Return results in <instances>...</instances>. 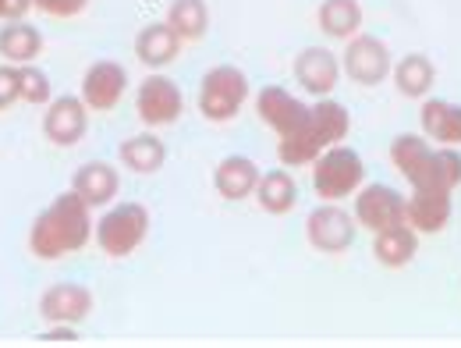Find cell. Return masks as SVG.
I'll use <instances>...</instances> for the list:
<instances>
[{"instance_id": "obj_5", "label": "cell", "mask_w": 461, "mask_h": 348, "mask_svg": "<svg viewBox=\"0 0 461 348\" xmlns=\"http://www.w3.org/2000/svg\"><path fill=\"white\" fill-rule=\"evenodd\" d=\"M249 100V78L241 68H230L221 64L213 71L203 75V86H199V111L206 121H230V117L241 111V104Z\"/></svg>"}, {"instance_id": "obj_14", "label": "cell", "mask_w": 461, "mask_h": 348, "mask_svg": "<svg viewBox=\"0 0 461 348\" xmlns=\"http://www.w3.org/2000/svg\"><path fill=\"white\" fill-rule=\"evenodd\" d=\"M294 78L305 93L312 96H330L338 89V78H341V64L330 50L323 47H305L298 58H294Z\"/></svg>"}, {"instance_id": "obj_27", "label": "cell", "mask_w": 461, "mask_h": 348, "mask_svg": "<svg viewBox=\"0 0 461 348\" xmlns=\"http://www.w3.org/2000/svg\"><path fill=\"white\" fill-rule=\"evenodd\" d=\"M18 71H22V100L32 104V107L50 104V78H47V71H40L32 64H18Z\"/></svg>"}, {"instance_id": "obj_9", "label": "cell", "mask_w": 461, "mask_h": 348, "mask_svg": "<svg viewBox=\"0 0 461 348\" xmlns=\"http://www.w3.org/2000/svg\"><path fill=\"white\" fill-rule=\"evenodd\" d=\"M135 107H139L142 124L160 128V124H174V121L181 117V111H185V96H181L177 82H171L167 75H149V78L139 86Z\"/></svg>"}, {"instance_id": "obj_17", "label": "cell", "mask_w": 461, "mask_h": 348, "mask_svg": "<svg viewBox=\"0 0 461 348\" xmlns=\"http://www.w3.org/2000/svg\"><path fill=\"white\" fill-rule=\"evenodd\" d=\"M422 132L440 146H461V107L451 100H426L422 111Z\"/></svg>"}, {"instance_id": "obj_21", "label": "cell", "mask_w": 461, "mask_h": 348, "mask_svg": "<svg viewBox=\"0 0 461 348\" xmlns=\"http://www.w3.org/2000/svg\"><path fill=\"white\" fill-rule=\"evenodd\" d=\"M415 252H419V232L411 224H398V228L373 234V256L384 267H404L415 260Z\"/></svg>"}, {"instance_id": "obj_16", "label": "cell", "mask_w": 461, "mask_h": 348, "mask_svg": "<svg viewBox=\"0 0 461 348\" xmlns=\"http://www.w3.org/2000/svg\"><path fill=\"white\" fill-rule=\"evenodd\" d=\"M213 185H217V192H221L224 199L238 203V199H245V196L256 192V185H259V168H256V160H249V157H241V153L224 157V160L217 164V171H213Z\"/></svg>"}, {"instance_id": "obj_7", "label": "cell", "mask_w": 461, "mask_h": 348, "mask_svg": "<svg viewBox=\"0 0 461 348\" xmlns=\"http://www.w3.org/2000/svg\"><path fill=\"white\" fill-rule=\"evenodd\" d=\"M355 234H358V221L348 217L341 206H316L305 221V238L316 252H327V256H338L355 245Z\"/></svg>"}, {"instance_id": "obj_3", "label": "cell", "mask_w": 461, "mask_h": 348, "mask_svg": "<svg viewBox=\"0 0 461 348\" xmlns=\"http://www.w3.org/2000/svg\"><path fill=\"white\" fill-rule=\"evenodd\" d=\"M362 157L351 146H330L312 160V188L320 199H345L362 188Z\"/></svg>"}, {"instance_id": "obj_1", "label": "cell", "mask_w": 461, "mask_h": 348, "mask_svg": "<svg viewBox=\"0 0 461 348\" xmlns=\"http://www.w3.org/2000/svg\"><path fill=\"white\" fill-rule=\"evenodd\" d=\"M89 234H93L89 203L71 188V192H60L36 217V224L29 232V249L36 260H58L68 252H78L89 242Z\"/></svg>"}, {"instance_id": "obj_19", "label": "cell", "mask_w": 461, "mask_h": 348, "mask_svg": "<svg viewBox=\"0 0 461 348\" xmlns=\"http://www.w3.org/2000/svg\"><path fill=\"white\" fill-rule=\"evenodd\" d=\"M117 171L111 164H104V160H93V164H82L78 171H75V181H71V188L89 203V206H107L111 199L117 196Z\"/></svg>"}, {"instance_id": "obj_30", "label": "cell", "mask_w": 461, "mask_h": 348, "mask_svg": "<svg viewBox=\"0 0 461 348\" xmlns=\"http://www.w3.org/2000/svg\"><path fill=\"white\" fill-rule=\"evenodd\" d=\"M32 4H36V0H0V18H4V22H18Z\"/></svg>"}, {"instance_id": "obj_29", "label": "cell", "mask_w": 461, "mask_h": 348, "mask_svg": "<svg viewBox=\"0 0 461 348\" xmlns=\"http://www.w3.org/2000/svg\"><path fill=\"white\" fill-rule=\"evenodd\" d=\"M86 4L89 0H36V7L47 11V14H54V18H71V14L86 11Z\"/></svg>"}, {"instance_id": "obj_22", "label": "cell", "mask_w": 461, "mask_h": 348, "mask_svg": "<svg viewBox=\"0 0 461 348\" xmlns=\"http://www.w3.org/2000/svg\"><path fill=\"white\" fill-rule=\"evenodd\" d=\"M117 153H121V164L135 174H157L164 168V160H167V146L157 135H149V132L131 135L128 142H121Z\"/></svg>"}, {"instance_id": "obj_23", "label": "cell", "mask_w": 461, "mask_h": 348, "mask_svg": "<svg viewBox=\"0 0 461 348\" xmlns=\"http://www.w3.org/2000/svg\"><path fill=\"white\" fill-rule=\"evenodd\" d=\"M256 199H259V206H263L267 214H274V217H281V214L294 210V203H298V185H294V174H291V171L259 174Z\"/></svg>"}, {"instance_id": "obj_4", "label": "cell", "mask_w": 461, "mask_h": 348, "mask_svg": "<svg viewBox=\"0 0 461 348\" xmlns=\"http://www.w3.org/2000/svg\"><path fill=\"white\" fill-rule=\"evenodd\" d=\"M146 234H149V214H146L142 203H117V206H111V210L100 217V224H96V242H100V249H104L107 256H114V260L131 256V252L142 245Z\"/></svg>"}, {"instance_id": "obj_20", "label": "cell", "mask_w": 461, "mask_h": 348, "mask_svg": "<svg viewBox=\"0 0 461 348\" xmlns=\"http://www.w3.org/2000/svg\"><path fill=\"white\" fill-rule=\"evenodd\" d=\"M40 54H43V36L36 25L18 18L0 29V58L7 64H32Z\"/></svg>"}, {"instance_id": "obj_2", "label": "cell", "mask_w": 461, "mask_h": 348, "mask_svg": "<svg viewBox=\"0 0 461 348\" xmlns=\"http://www.w3.org/2000/svg\"><path fill=\"white\" fill-rule=\"evenodd\" d=\"M391 160L411 181V188L455 192L461 185V153H455V146L433 150L422 135H398L391 142Z\"/></svg>"}, {"instance_id": "obj_6", "label": "cell", "mask_w": 461, "mask_h": 348, "mask_svg": "<svg viewBox=\"0 0 461 348\" xmlns=\"http://www.w3.org/2000/svg\"><path fill=\"white\" fill-rule=\"evenodd\" d=\"M355 221L369 232H387V228H398L408 224V206H404V196L391 185H366L355 199Z\"/></svg>"}, {"instance_id": "obj_28", "label": "cell", "mask_w": 461, "mask_h": 348, "mask_svg": "<svg viewBox=\"0 0 461 348\" xmlns=\"http://www.w3.org/2000/svg\"><path fill=\"white\" fill-rule=\"evenodd\" d=\"M22 100V71L14 64H0V111Z\"/></svg>"}, {"instance_id": "obj_8", "label": "cell", "mask_w": 461, "mask_h": 348, "mask_svg": "<svg viewBox=\"0 0 461 348\" xmlns=\"http://www.w3.org/2000/svg\"><path fill=\"white\" fill-rule=\"evenodd\" d=\"M341 71H345L351 82H358V86H380L394 71L387 43L376 40V36H351Z\"/></svg>"}, {"instance_id": "obj_18", "label": "cell", "mask_w": 461, "mask_h": 348, "mask_svg": "<svg viewBox=\"0 0 461 348\" xmlns=\"http://www.w3.org/2000/svg\"><path fill=\"white\" fill-rule=\"evenodd\" d=\"M181 50V36L174 32L167 22L160 25H146L139 36H135V58L142 60L146 68H164L171 64Z\"/></svg>"}, {"instance_id": "obj_13", "label": "cell", "mask_w": 461, "mask_h": 348, "mask_svg": "<svg viewBox=\"0 0 461 348\" xmlns=\"http://www.w3.org/2000/svg\"><path fill=\"white\" fill-rule=\"evenodd\" d=\"M93 313V291L86 285H75V281H64L54 288L43 291L40 298V316L47 324H82L86 316Z\"/></svg>"}, {"instance_id": "obj_24", "label": "cell", "mask_w": 461, "mask_h": 348, "mask_svg": "<svg viewBox=\"0 0 461 348\" xmlns=\"http://www.w3.org/2000/svg\"><path fill=\"white\" fill-rule=\"evenodd\" d=\"M320 29L334 40H351L362 29V4L358 0H323L320 4Z\"/></svg>"}, {"instance_id": "obj_26", "label": "cell", "mask_w": 461, "mask_h": 348, "mask_svg": "<svg viewBox=\"0 0 461 348\" xmlns=\"http://www.w3.org/2000/svg\"><path fill=\"white\" fill-rule=\"evenodd\" d=\"M167 25L181 40H199L210 29V11L203 0H174L167 11Z\"/></svg>"}, {"instance_id": "obj_12", "label": "cell", "mask_w": 461, "mask_h": 348, "mask_svg": "<svg viewBox=\"0 0 461 348\" xmlns=\"http://www.w3.org/2000/svg\"><path fill=\"white\" fill-rule=\"evenodd\" d=\"M256 111L259 117L285 139V135H294L298 128H305L309 124V117H312V107H305L298 96H291L288 89H281V86H267L259 96H256Z\"/></svg>"}, {"instance_id": "obj_11", "label": "cell", "mask_w": 461, "mask_h": 348, "mask_svg": "<svg viewBox=\"0 0 461 348\" xmlns=\"http://www.w3.org/2000/svg\"><path fill=\"white\" fill-rule=\"evenodd\" d=\"M89 128V107L82 96H58L47 104V114H43V135L54 142V146H78L82 135Z\"/></svg>"}, {"instance_id": "obj_10", "label": "cell", "mask_w": 461, "mask_h": 348, "mask_svg": "<svg viewBox=\"0 0 461 348\" xmlns=\"http://www.w3.org/2000/svg\"><path fill=\"white\" fill-rule=\"evenodd\" d=\"M128 89V71L114 60H96L86 75H82V100L93 114H107L121 104Z\"/></svg>"}, {"instance_id": "obj_15", "label": "cell", "mask_w": 461, "mask_h": 348, "mask_svg": "<svg viewBox=\"0 0 461 348\" xmlns=\"http://www.w3.org/2000/svg\"><path fill=\"white\" fill-rule=\"evenodd\" d=\"M404 206H408V224L415 232L437 234L451 221V192L447 188H411Z\"/></svg>"}, {"instance_id": "obj_25", "label": "cell", "mask_w": 461, "mask_h": 348, "mask_svg": "<svg viewBox=\"0 0 461 348\" xmlns=\"http://www.w3.org/2000/svg\"><path fill=\"white\" fill-rule=\"evenodd\" d=\"M394 82H398V93L411 96V100H422L429 89H433V78H437V68L433 60L422 58V54H408L394 64Z\"/></svg>"}]
</instances>
